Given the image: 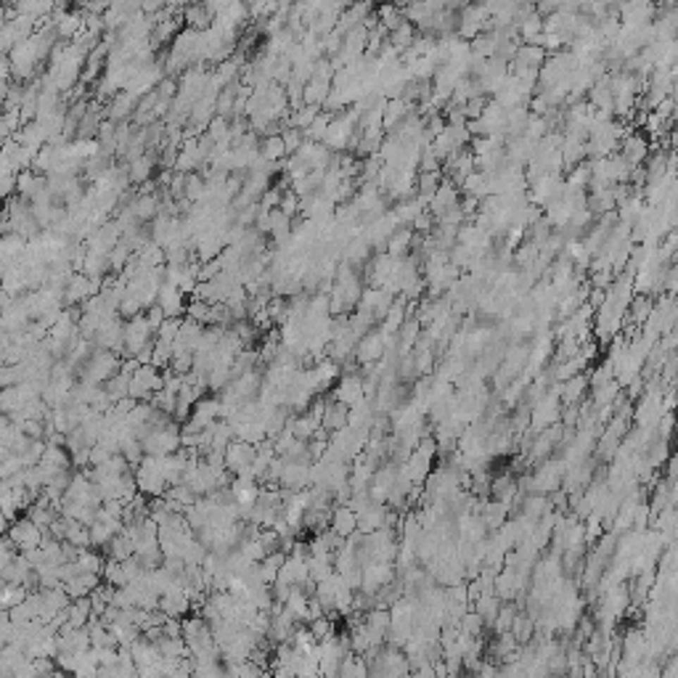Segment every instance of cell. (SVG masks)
I'll return each mask as SVG.
<instances>
[{"instance_id":"6da1fadb","label":"cell","mask_w":678,"mask_h":678,"mask_svg":"<svg viewBox=\"0 0 678 678\" xmlns=\"http://www.w3.org/2000/svg\"><path fill=\"white\" fill-rule=\"evenodd\" d=\"M135 485H138V493H143L146 498H162V495H167L170 480H167V474H164L162 459L146 456V459L135 467Z\"/></svg>"},{"instance_id":"7a4b0ae2","label":"cell","mask_w":678,"mask_h":678,"mask_svg":"<svg viewBox=\"0 0 678 678\" xmlns=\"http://www.w3.org/2000/svg\"><path fill=\"white\" fill-rule=\"evenodd\" d=\"M120 371H122V363L117 361V352L96 350L88 361H85V366H82V382L101 387V382H109L111 376H117Z\"/></svg>"},{"instance_id":"3957f363","label":"cell","mask_w":678,"mask_h":678,"mask_svg":"<svg viewBox=\"0 0 678 678\" xmlns=\"http://www.w3.org/2000/svg\"><path fill=\"white\" fill-rule=\"evenodd\" d=\"M8 538H11L13 546L19 548L22 554H30V551H35V548H40L45 543V530L35 525L30 517H19L8 527Z\"/></svg>"},{"instance_id":"277c9868","label":"cell","mask_w":678,"mask_h":678,"mask_svg":"<svg viewBox=\"0 0 678 678\" xmlns=\"http://www.w3.org/2000/svg\"><path fill=\"white\" fill-rule=\"evenodd\" d=\"M328 530L331 533H337L342 541L345 538H352L355 533H358V512L352 509V506H337L334 512H331V522H328Z\"/></svg>"},{"instance_id":"5b68a950","label":"cell","mask_w":678,"mask_h":678,"mask_svg":"<svg viewBox=\"0 0 678 678\" xmlns=\"http://www.w3.org/2000/svg\"><path fill=\"white\" fill-rule=\"evenodd\" d=\"M347 424H350V408L345 403H339V400H328L321 427L326 429L328 435H337V432H342Z\"/></svg>"},{"instance_id":"8992f818","label":"cell","mask_w":678,"mask_h":678,"mask_svg":"<svg viewBox=\"0 0 678 678\" xmlns=\"http://www.w3.org/2000/svg\"><path fill=\"white\" fill-rule=\"evenodd\" d=\"M334 400H339V403H345L347 408H355V405L363 403V382L358 379V376H342L337 384V390H334Z\"/></svg>"},{"instance_id":"52a82bcc","label":"cell","mask_w":678,"mask_h":678,"mask_svg":"<svg viewBox=\"0 0 678 678\" xmlns=\"http://www.w3.org/2000/svg\"><path fill=\"white\" fill-rule=\"evenodd\" d=\"M156 305H159L164 313H167V318H178L180 313H183V310H188V307L183 305V292H180L178 286L167 284V281H164L162 289H159Z\"/></svg>"},{"instance_id":"ba28073f","label":"cell","mask_w":678,"mask_h":678,"mask_svg":"<svg viewBox=\"0 0 678 678\" xmlns=\"http://www.w3.org/2000/svg\"><path fill=\"white\" fill-rule=\"evenodd\" d=\"M66 615H69V628H88V623L96 617L93 615V604H90V596L85 599H75V602L66 607Z\"/></svg>"},{"instance_id":"9c48e42d","label":"cell","mask_w":678,"mask_h":678,"mask_svg":"<svg viewBox=\"0 0 678 678\" xmlns=\"http://www.w3.org/2000/svg\"><path fill=\"white\" fill-rule=\"evenodd\" d=\"M384 334H366V337L358 342V361L361 363H374L382 358L384 350Z\"/></svg>"},{"instance_id":"30bf717a","label":"cell","mask_w":678,"mask_h":678,"mask_svg":"<svg viewBox=\"0 0 678 678\" xmlns=\"http://www.w3.org/2000/svg\"><path fill=\"white\" fill-rule=\"evenodd\" d=\"M646 154H649V141H646L644 135H628L623 141V159L631 162L634 167H639V164L644 162Z\"/></svg>"},{"instance_id":"8fae6325","label":"cell","mask_w":678,"mask_h":678,"mask_svg":"<svg viewBox=\"0 0 678 678\" xmlns=\"http://www.w3.org/2000/svg\"><path fill=\"white\" fill-rule=\"evenodd\" d=\"M260 156H263V159H268V162H281L284 156H289L284 138H281V135H271V138H265L263 149H260Z\"/></svg>"},{"instance_id":"7c38bea8","label":"cell","mask_w":678,"mask_h":678,"mask_svg":"<svg viewBox=\"0 0 678 678\" xmlns=\"http://www.w3.org/2000/svg\"><path fill=\"white\" fill-rule=\"evenodd\" d=\"M411 239H414L411 228H397L393 236H390V241H387V254L395 257V260H400V254L411 247Z\"/></svg>"},{"instance_id":"4fadbf2b","label":"cell","mask_w":678,"mask_h":678,"mask_svg":"<svg viewBox=\"0 0 678 678\" xmlns=\"http://www.w3.org/2000/svg\"><path fill=\"white\" fill-rule=\"evenodd\" d=\"M152 170H154V156L146 152L143 156H138V159H132L130 162V183H143V180H149Z\"/></svg>"},{"instance_id":"5bb4252c","label":"cell","mask_w":678,"mask_h":678,"mask_svg":"<svg viewBox=\"0 0 678 678\" xmlns=\"http://www.w3.org/2000/svg\"><path fill=\"white\" fill-rule=\"evenodd\" d=\"M414 40H416V32H414V27L408 22H403L397 30H393L390 32V43H393V48L395 51H408L411 45H414Z\"/></svg>"},{"instance_id":"9a60e30c","label":"cell","mask_w":678,"mask_h":678,"mask_svg":"<svg viewBox=\"0 0 678 678\" xmlns=\"http://www.w3.org/2000/svg\"><path fill=\"white\" fill-rule=\"evenodd\" d=\"M583 390H586V379H583V376H572V379H567V382L562 384L559 393H562V400H565V403H578Z\"/></svg>"},{"instance_id":"2e32d148","label":"cell","mask_w":678,"mask_h":678,"mask_svg":"<svg viewBox=\"0 0 678 678\" xmlns=\"http://www.w3.org/2000/svg\"><path fill=\"white\" fill-rule=\"evenodd\" d=\"M278 209L284 212L286 218H295V212L300 209V197H297L295 191H286L284 199H281V204H278Z\"/></svg>"},{"instance_id":"e0dca14e","label":"cell","mask_w":678,"mask_h":678,"mask_svg":"<svg viewBox=\"0 0 678 678\" xmlns=\"http://www.w3.org/2000/svg\"><path fill=\"white\" fill-rule=\"evenodd\" d=\"M429 226H432V218H429V212H421L419 218L414 220V228H424V230H429Z\"/></svg>"},{"instance_id":"ac0fdd59","label":"cell","mask_w":678,"mask_h":678,"mask_svg":"<svg viewBox=\"0 0 678 678\" xmlns=\"http://www.w3.org/2000/svg\"><path fill=\"white\" fill-rule=\"evenodd\" d=\"M670 141H673V146H676V152H678V130L670 135Z\"/></svg>"}]
</instances>
